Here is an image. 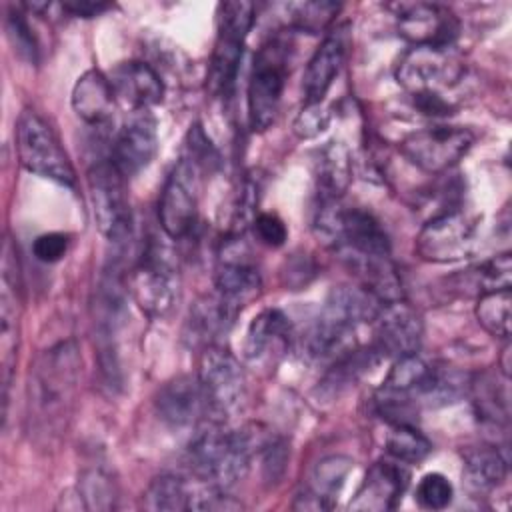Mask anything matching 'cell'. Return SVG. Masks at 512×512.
Returning a JSON list of instances; mask_svg holds the SVG:
<instances>
[{"label":"cell","mask_w":512,"mask_h":512,"mask_svg":"<svg viewBox=\"0 0 512 512\" xmlns=\"http://www.w3.org/2000/svg\"><path fill=\"white\" fill-rule=\"evenodd\" d=\"M80 364L74 340L58 342L36 358L28 382V408L38 434L50 438L62 432L74 404Z\"/></svg>","instance_id":"6da1fadb"},{"label":"cell","mask_w":512,"mask_h":512,"mask_svg":"<svg viewBox=\"0 0 512 512\" xmlns=\"http://www.w3.org/2000/svg\"><path fill=\"white\" fill-rule=\"evenodd\" d=\"M380 302L366 288L334 286L304 336V352L314 360L332 358L338 352H346V346L360 322L374 320Z\"/></svg>","instance_id":"7a4b0ae2"},{"label":"cell","mask_w":512,"mask_h":512,"mask_svg":"<svg viewBox=\"0 0 512 512\" xmlns=\"http://www.w3.org/2000/svg\"><path fill=\"white\" fill-rule=\"evenodd\" d=\"M252 454L254 438L246 430L224 432L212 422L192 438L188 466L196 478L228 490L248 474Z\"/></svg>","instance_id":"3957f363"},{"label":"cell","mask_w":512,"mask_h":512,"mask_svg":"<svg viewBox=\"0 0 512 512\" xmlns=\"http://www.w3.org/2000/svg\"><path fill=\"white\" fill-rule=\"evenodd\" d=\"M254 24V6L246 0L218 4L216 40L208 70V90L228 96L234 88L248 32Z\"/></svg>","instance_id":"277c9868"},{"label":"cell","mask_w":512,"mask_h":512,"mask_svg":"<svg viewBox=\"0 0 512 512\" xmlns=\"http://www.w3.org/2000/svg\"><path fill=\"white\" fill-rule=\"evenodd\" d=\"M16 152L20 164L46 180L74 188L76 170L50 124L34 110H24L16 122Z\"/></svg>","instance_id":"5b68a950"},{"label":"cell","mask_w":512,"mask_h":512,"mask_svg":"<svg viewBox=\"0 0 512 512\" xmlns=\"http://www.w3.org/2000/svg\"><path fill=\"white\" fill-rule=\"evenodd\" d=\"M128 290L146 316L158 320L172 312L178 298V268L166 244L156 238L146 244L130 274Z\"/></svg>","instance_id":"8992f818"},{"label":"cell","mask_w":512,"mask_h":512,"mask_svg":"<svg viewBox=\"0 0 512 512\" xmlns=\"http://www.w3.org/2000/svg\"><path fill=\"white\" fill-rule=\"evenodd\" d=\"M286 76L288 44L282 38H272L258 50L248 80V124L254 132H264L276 122Z\"/></svg>","instance_id":"52a82bcc"},{"label":"cell","mask_w":512,"mask_h":512,"mask_svg":"<svg viewBox=\"0 0 512 512\" xmlns=\"http://www.w3.org/2000/svg\"><path fill=\"white\" fill-rule=\"evenodd\" d=\"M198 382L206 416L222 424L234 416L246 396V374L238 358L222 346H206L198 364Z\"/></svg>","instance_id":"ba28073f"},{"label":"cell","mask_w":512,"mask_h":512,"mask_svg":"<svg viewBox=\"0 0 512 512\" xmlns=\"http://www.w3.org/2000/svg\"><path fill=\"white\" fill-rule=\"evenodd\" d=\"M86 184L92 216L100 234L114 244L126 242L132 234V210L126 194V178L108 158L98 160L88 168Z\"/></svg>","instance_id":"9c48e42d"},{"label":"cell","mask_w":512,"mask_h":512,"mask_svg":"<svg viewBox=\"0 0 512 512\" xmlns=\"http://www.w3.org/2000/svg\"><path fill=\"white\" fill-rule=\"evenodd\" d=\"M480 232L472 216L458 208L436 214L416 236V254L434 264H450L470 258L478 248Z\"/></svg>","instance_id":"30bf717a"},{"label":"cell","mask_w":512,"mask_h":512,"mask_svg":"<svg viewBox=\"0 0 512 512\" xmlns=\"http://www.w3.org/2000/svg\"><path fill=\"white\" fill-rule=\"evenodd\" d=\"M474 134L462 126L436 124L408 134L400 150L420 170L442 174L454 168L472 148Z\"/></svg>","instance_id":"8fae6325"},{"label":"cell","mask_w":512,"mask_h":512,"mask_svg":"<svg viewBox=\"0 0 512 512\" xmlns=\"http://www.w3.org/2000/svg\"><path fill=\"white\" fill-rule=\"evenodd\" d=\"M462 76L460 64L448 48L412 46L398 62V84L412 96H444L442 90L454 86Z\"/></svg>","instance_id":"7c38bea8"},{"label":"cell","mask_w":512,"mask_h":512,"mask_svg":"<svg viewBox=\"0 0 512 512\" xmlns=\"http://www.w3.org/2000/svg\"><path fill=\"white\" fill-rule=\"evenodd\" d=\"M196 188L198 168L188 158H180L168 174L158 200V222L168 238H184L194 228L198 216Z\"/></svg>","instance_id":"4fadbf2b"},{"label":"cell","mask_w":512,"mask_h":512,"mask_svg":"<svg viewBox=\"0 0 512 512\" xmlns=\"http://www.w3.org/2000/svg\"><path fill=\"white\" fill-rule=\"evenodd\" d=\"M0 362H2V402L4 414L8 404V388L12 382L18 334H20V270L18 254L10 240L4 242L2 250V272H0Z\"/></svg>","instance_id":"5bb4252c"},{"label":"cell","mask_w":512,"mask_h":512,"mask_svg":"<svg viewBox=\"0 0 512 512\" xmlns=\"http://www.w3.org/2000/svg\"><path fill=\"white\" fill-rule=\"evenodd\" d=\"M398 34L412 46L450 48L458 36L456 16L440 4H398Z\"/></svg>","instance_id":"9a60e30c"},{"label":"cell","mask_w":512,"mask_h":512,"mask_svg":"<svg viewBox=\"0 0 512 512\" xmlns=\"http://www.w3.org/2000/svg\"><path fill=\"white\" fill-rule=\"evenodd\" d=\"M374 348L382 358H402L420 350L424 324L420 314L404 300L384 302L374 318Z\"/></svg>","instance_id":"2e32d148"},{"label":"cell","mask_w":512,"mask_h":512,"mask_svg":"<svg viewBox=\"0 0 512 512\" xmlns=\"http://www.w3.org/2000/svg\"><path fill=\"white\" fill-rule=\"evenodd\" d=\"M216 296L232 306L236 312L260 292L262 278L256 264L250 260V254L242 240H230L222 246L216 274Z\"/></svg>","instance_id":"e0dca14e"},{"label":"cell","mask_w":512,"mask_h":512,"mask_svg":"<svg viewBox=\"0 0 512 512\" xmlns=\"http://www.w3.org/2000/svg\"><path fill=\"white\" fill-rule=\"evenodd\" d=\"M334 250L348 268L378 258H390V240L380 222L362 208H344Z\"/></svg>","instance_id":"ac0fdd59"},{"label":"cell","mask_w":512,"mask_h":512,"mask_svg":"<svg viewBox=\"0 0 512 512\" xmlns=\"http://www.w3.org/2000/svg\"><path fill=\"white\" fill-rule=\"evenodd\" d=\"M410 474L398 460H378L366 472L360 488L350 500V510L386 512L394 510L408 486Z\"/></svg>","instance_id":"d6986e66"},{"label":"cell","mask_w":512,"mask_h":512,"mask_svg":"<svg viewBox=\"0 0 512 512\" xmlns=\"http://www.w3.org/2000/svg\"><path fill=\"white\" fill-rule=\"evenodd\" d=\"M156 150L158 134L154 118L148 110L136 112V116L120 128L112 144L110 160L124 178H132L154 160Z\"/></svg>","instance_id":"ffe728a7"},{"label":"cell","mask_w":512,"mask_h":512,"mask_svg":"<svg viewBox=\"0 0 512 512\" xmlns=\"http://www.w3.org/2000/svg\"><path fill=\"white\" fill-rule=\"evenodd\" d=\"M348 30L338 26L336 30L328 32L324 40L314 50L302 78V92H304V106L322 104L324 96L328 94L330 86L334 84L346 54H348Z\"/></svg>","instance_id":"44dd1931"},{"label":"cell","mask_w":512,"mask_h":512,"mask_svg":"<svg viewBox=\"0 0 512 512\" xmlns=\"http://www.w3.org/2000/svg\"><path fill=\"white\" fill-rule=\"evenodd\" d=\"M110 82L114 88V96L134 112H146L148 108L162 102L164 96L162 78L146 62L130 60L118 64L112 72Z\"/></svg>","instance_id":"7402d4cb"},{"label":"cell","mask_w":512,"mask_h":512,"mask_svg":"<svg viewBox=\"0 0 512 512\" xmlns=\"http://www.w3.org/2000/svg\"><path fill=\"white\" fill-rule=\"evenodd\" d=\"M154 406L158 416L170 426L180 428L194 424L202 414H206L198 376L180 374L162 384Z\"/></svg>","instance_id":"603a6c76"},{"label":"cell","mask_w":512,"mask_h":512,"mask_svg":"<svg viewBox=\"0 0 512 512\" xmlns=\"http://www.w3.org/2000/svg\"><path fill=\"white\" fill-rule=\"evenodd\" d=\"M354 468V460L342 454H332L322 458L312 474L308 488L296 496V510H330L336 504L338 492L342 490L350 470Z\"/></svg>","instance_id":"cb8c5ba5"},{"label":"cell","mask_w":512,"mask_h":512,"mask_svg":"<svg viewBox=\"0 0 512 512\" xmlns=\"http://www.w3.org/2000/svg\"><path fill=\"white\" fill-rule=\"evenodd\" d=\"M114 88L110 78L100 70H86L72 88V108L88 124L100 126L108 122L114 108Z\"/></svg>","instance_id":"d4e9b609"},{"label":"cell","mask_w":512,"mask_h":512,"mask_svg":"<svg viewBox=\"0 0 512 512\" xmlns=\"http://www.w3.org/2000/svg\"><path fill=\"white\" fill-rule=\"evenodd\" d=\"M508 460L496 446H476L464 452L462 482L470 494H488L502 484Z\"/></svg>","instance_id":"484cf974"},{"label":"cell","mask_w":512,"mask_h":512,"mask_svg":"<svg viewBox=\"0 0 512 512\" xmlns=\"http://www.w3.org/2000/svg\"><path fill=\"white\" fill-rule=\"evenodd\" d=\"M318 194L340 198L352 180V156L344 142L332 140L320 150L318 158Z\"/></svg>","instance_id":"4316f807"},{"label":"cell","mask_w":512,"mask_h":512,"mask_svg":"<svg viewBox=\"0 0 512 512\" xmlns=\"http://www.w3.org/2000/svg\"><path fill=\"white\" fill-rule=\"evenodd\" d=\"M290 322L288 316L278 308H266L254 316L248 326L244 352L250 360H258L268 354L270 348L288 342Z\"/></svg>","instance_id":"83f0119b"},{"label":"cell","mask_w":512,"mask_h":512,"mask_svg":"<svg viewBox=\"0 0 512 512\" xmlns=\"http://www.w3.org/2000/svg\"><path fill=\"white\" fill-rule=\"evenodd\" d=\"M192 490L188 482L174 474L154 478L144 492V508L152 512H178L190 510Z\"/></svg>","instance_id":"f1b7e54d"},{"label":"cell","mask_w":512,"mask_h":512,"mask_svg":"<svg viewBox=\"0 0 512 512\" xmlns=\"http://www.w3.org/2000/svg\"><path fill=\"white\" fill-rule=\"evenodd\" d=\"M378 360H382V356L374 346L364 350H346V354L340 356V360L332 366V370L320 382L322 390L330 394H338L342 388L354 384Z\"/></svg>","instance_id":"f546056e"},{"label":"cell","mask_w":512,"mask_h":512,"mask_svg":"<svg viewBox=\"0 0 512 512\" xmlns=\"http://www.w3.org/2000/svg\"><path fill=\"white\" fill-rule=\"evenodd\" d=\"M510 304H512L510 288L480 294L476 300V308H474L480 326L488 334L508 340V336H510Z\"/></svg>","instance_id":"4dcf8cb0"},{"label":"cell","mask_w":512,"mask_h":512,"mask_svg":"<svg viewBox=\"0 0 512 512\" xmlns=\"http://www.w3.org/2000/svg\"><path fill=\"white\" fill-rule=\"evenodd\" d=\"M386 452L402 464H418L432 452V444L416 424H396L386 436Z\"/></svg>","instance_id":"1f68e13d"},{"label":"cell","mask_w":512,"mask_h":512,"mask_svg":"<svg viewBox=\"0 0 512 512\" xmlns=\"http://www.w3.org/2000/svg\"><path fill=\"white\" fill-rule=\"evenodd\" d=\"M470 392L476 414L490 424L508 420V394L506 388L498 386L492 376H482L480 380H470Z\"/></svg>","instance_id":"d6a6232c"},{"label":"cell","mask_w":512,"mask_h":512,"mask_svg":"<svg viewBox=\"0 0 512 512\" xmlns=\"http://www.w3.org/2000/svg\"><path fill=\"white\" fill-rule=\"evenodd\" d=\"M78 500L88 510H112L116 506V484L112 476L102 466L84 470L78 480Z\"/></svg>","instance_id":"836d02e7"},{"label":"cell","mask_w":512,"mask_h":512,"mask_svg":"<svg viewBox=\"0 0 512 512\" xmlns=\"http://www.w3.org/2000/svg\"><path fill=\"white\" fill-rule=\"evenodd\" d=\"M286 16L292 28L308 34L322 32L338 14L340 6L334 2H292L286 4Z\"/></svg>","instance_id":"e575fe53"},{"label":"cell","mask_w":512,"mask_h":512,"mask_svg":"<svg viewBox=\"0 0 512 512\" xmlns=\"http://www.w3.org/2000/svg\"><path fill=\"white\" fill-rule=\"evenodd\" d=\"M470 282L468 286L474 288V292L480 296L484 292L492 290H504L512 286V258L508 252L498 254L476 268L468 270Z\"/></svg>","instance_id":"d590c367"},{"label":"cell","mask_w":512,"mask_h":512,"mask_svg":"<svg viewBox=\"0 0 512 512\" xmlns=\"http://www.w3.org/2000/svg\"><path fill=\"white\" fill-rule=\"evenodd\" d=\"M454 498V488L444 474L430 472L416 486V502L426 510H442Z\"/></svg>","instance_id":"8d00e7d4"},{"label":"cell","mask_w":512,"mask_h":512,"mask_svg":"<svg viewBox=\"0 0 512 512\" xmlns=\"http://www.w3.org/2000/svg\"><path fill=\"white\" fill-rule=\"evenodd\" d=\"M332 122V114L328 108H324L322 104H312V106H304L294 122H292V132L302 138V140H312L320 134H324L328 130Z\"/></svg>","instance_id":"74e56055"},{"label":"cell","mask_w":512,"mask_h":512,"mask_svg":"<svg viewBox=\"0 0 512 512\" xmlns=\"http://www.w3.org/2000/svg\"><path fill=\"white\" fill-rule=\"evenodd\" d=\"M6 30H8V36H10L12 44H14V50H16L22 58L34 62V60H36L38 46H36V38H34L30 26H28L24 14H20V12H10L8 18H6Z\"/></svg>","instance_id":"f35d334b"},{"label":"cell","mask_w":512,"mask_h":512,"mask_svg":"<svg viewBox=\"0 0 512 512\" xmlns=\"http://www.w3.org/2000/svg\"><path fill=\"white\" fill-rule=\"evenodd\" d=\"M262 474L268 484H278L286 472L290 450L284 440L276 438L262 446Z\"/></svg>","instance_id":"ab89813d"},{"label":"cell","mask_w":512,"mask_h":512,"mask_svg":"<svg viewBox=\"0 0 512 512\" xmlns=\"http://www.w3.org/2000/svg\"><path fill=\"white\" fill-rule=\"evenodd\" d=\"M68 246H70V238L68 234H62V232H46V234H40L34 244H32V252L34 256L44 262V264H54L58 260H62L68 252Z\"/></svg>","instance_id":"60d3db41"},{"label":"cell","mask_w":512,"mask_h":512,"mask_svg":"<svg viewBox=\"0 0 512 512\" xmlns=\"http://www.w3.org/2000/svg\"><path fill=\"white\" fill-rule=\"evenodd\" d=\"M254 232L258 240L270 248H280L288 238V230L284 222L272 212H260L254 218Z\"/></svg>","instance_id":"b9f144b4"},{"label":"cell","mask_w":512,"mask_h":512,"mask_svg":"<svg viewBox=\"0 0 512 512\" xmlns=\"http://www.w3.org/2000/svg\"><path fill=\"white\" fill-rule=\"evenodd\" d=\"M60 8L64 12H68L70 16H82V18H92V16H98L106 10L112 8V4H106V2H92V0H72V2H64L60 4Z\"/></svg>","instance_id":"7bdbcfd3"}]
</instances>
